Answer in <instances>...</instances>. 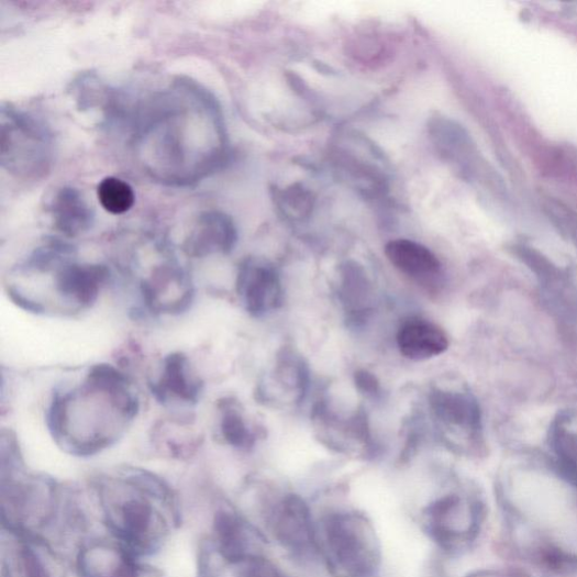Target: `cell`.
Returning <instances> with one entry per match:
<instances>
[{
    "label": "cell",
    "instance_id": "obj_1",
    "mask_svg": "<svg viewBox=\"0 0 577 577\" xmlns=\"http://www.w3.org/2000/svg\"><path fill=\"white\" fill-rule=\"evenodd\" d=\"M97 490L114 541L142 558L157 553L180 522L179 503L153 474L132 470L101 478Z\"/></svg>",
    "mask_w": 577,
    "mask_h": 577
},
{
    "label": "cell",
    "instance_id": "obj_2",
    "mask_svg": "<svg viewBox=\"0 0 577 577\" xmlns=\"http://www.w3.org/2000/svg\"><path fill=\"white\" fill-rule=\"evenodd\" d=\"M12 446L10 441L9 456L3 454L2 461L3 528L40 535L58 512L57 488L46 478L27 475Z\"/></svg>",
    "mask_w": 577,
    "mask_h": 577
},
{
    "label": "cell",
    "instance_id": "obj_3",
    "mask_svg": "<svg viewBox=\"0 0 577 577\" xmlns=\"http://www.w3.org/2000/svg\"><path fill=\"white\" fill-rule=\"evenodd\" d=\"M319 545L334 577H370L378 567L379 547L375 532L362 514L329 515Z\"/></svg>",
    "mask_w": 577,
    "mask_h": 577
},
{
    "label": "cell",
    "instance_id": "obj_4",
    "mask_svg": "<svg viewBox=\"0 0 577 577\" xmlns=\"http://www.w3.org/2000/svg\"><path fill=\"white\" fill-rule=\"evenodd\" d=\"M53 137L48 127L34 116L3 109L2 165L23 180H37L53 162Z\"/></svg>",
    "mask_w": 577,
    "mask_h": 577
},
{
    "label": "cell",
    "instance_id": "obj_5",
    "mask_svg": "<svg viewBox=\"0 0 577 577\" xmlns=\"http://www.w3.org/2000/svg\"><path fill=\"white\" fill-rule=\"evenodd\" d=\"M4 577H66L60 556L40 535L3 528Z\"/></svg>",
    "mask_w": 577,
    "mask_h": 577
},
{
    "label": "cell",
    "instance_id": "obj_6",
    "mask_svg": "<svg viewBox=\"0 0 577 577\" xmlns=\"http://www.w3.org/2000/svg\"><path fill=\"white\" fill-rule=\"evenodd\" d=\"M429 526L435 541L445 547L475 540L482 519V508L457 495L443 497L426 510Z\"/></svg>",
    "mask_w": 577,
    "mask_h": 577
},
{
    "label": "cell",
    "instance_id": "obj_7",
    "mask_svg": "<svg viewBox=\"0 0 577 577\" xmlns=\"http://www.w3.org/2000/svg\"><path fill=\"white\" fill-rule=\"evenodd\" d=\"M79 577H162L155 567L116 542H93L77 556Z\"/></svg>",
    "mask_w": 577,
    "mask_h": 577
},
{
    "label": "cell",
    "instance_id": "obj_8",
    "mask_svg": "<svg viewBox=\"0 0 577 577\" xmlns=\"http://www.w3.org/2000/svg\"><path fill=\"white\" fill-rule=\"evenodd\" d=\"M237 292L253 318L259 319L278 309L282 302V287L274 265L258 258H247L240 266Z\"/></svg>",
    "mask_w": 577,
    "mask_h": 577
},
{
    "label": "cell",
    "instance_id": "obj_9",
    "mask_svg": "<svg viewBox=\"0 0 577 577\" xmlns=\"http://www.w3.org/2000/svg\"><path fill=\"white\" fill-rule=\"evenodd\" d=\"M275 537L286 548L307 553L318 548V534L306 502L297 496H287L277 503L271 514Z\"/></svg>",
    "mask_w": 577,
    "mask_h": 577
},
{
    "label": "cell",
    "instance_id": "obj_10",
    "mask_svg": "<svg viewBox=\"0 0 577 577\" xmlns=\"http://www.w3.org/2000/svg\"><path fill=\"white\" fill-rule=\"evenodd\" d=\"M260 536L244 518L231 509H220L213 520L209 542L229 562L240 563L259 556Z\"/></svg>",
    "mask_w": 577,
    "mask_h": 577
},
{
    "label": "cell",
    "instance_id": "obj_11",
    "mask_svg": "<svg viewBox=\"0 0 577 577\" xmlns=\"http://www.w3.org/2000/svg\"><path fill=\"white\" fill-rule=\"evenodd\" d=\"M237 243V230L233 219L224 212L202 213L185 243V251L193 257L221 253L230 254Z\"/></svg>",
    "mask_w": 577,
    "mask_h": 577
},
{
    "label": "cell",
    "instance_id": "obj_12",
    "mask_svg": "<svg viewBox=\"0 0 577 577\" xmlns=\"http://www.w3.org/2000/svg\"><path fill=\"white\" fill-rule=\"evenodd\" d=\"M109 278V270L99 264H65L58 273V292L66 299L90 307Z\"/></svg>",
    "mask_w": 577,
    "mask_h": 577
},
{
    "label": "cell",
    "instance_id": "obj_13",
    "mask_svg": "<svg viewBox=\"0 0 577 577\" xmlns=\"http://www.w3.org/2000/svg\"><path fill=\"white\" fill-rule=\"evenodd\" d=\"M397 345L406 358L423 362L445 353L450 347V340L445 331L434 323L415 319L399 329Z\"/></svg>",
    "mask_w": 577,
    "mask_h": 577
},
{
    "label": "cell",
    "instance_id": "obj_14",
    "mask_svg": "<svg viewBox=\"0 0 577 577\" xmlns=\"http://www.w3.org/2000/svg\"><path fill=\"white\" fill-rule=\"evenodd\" d=\"M49 211L56 230L67 237L84 234L95 223L92 208L74 188L58 190L51 202Z\"/></svg>",
    "mask_w": 577,
    "mask_h": 577
},
{
    "label": "cell",
    "instance_id": "obj_15",
    "mask_svg": "<svg viewBox=\"0 0 577 577\" xmlns=\"http://www.w3.org/2000/svg\"><path fill=\"white\" fill-rule=\"evenodd\" d=\"M202 384L191 375L189 360L182 353H173L165 359L163 375L154 385L153 393L158 401L166 402L168 396L196 404Z\"/></svg>",
    "mask_w": 577,
    "mask_h": 577
},
{
    "label": "cell",
    "instance_id": "obj_16",
    "mask_svg": "<svg viewBox=\"0 0 577 577\" xmlns=\"http://www.w3.org/2000/svg\"><path fill=\"white\" fill-rule=\"evenodd\" d=\"M385 254L396 269L414 278L435 276L441 269L439 258L413 241H391L386 245Z\"/></svg>",
    "mask_w": 577,
    "mask_h": 577
},
{
    "label": "cell",
    "instance_id": "obj_17",
    "mask_svg": "<svg viewBox=\"0 0 577 577\" xmlns=\"http://www.w3.org/2000/svg\"><path fill=\"white\" fill-rule=\"evenodd\" d=\"M430 399L435 418L446 426L464 430L478 428L479 410L471 397L461 392L435 390Z\"/></svg>",
    "mask_w": 577,
    "mask_h": 577
},
{
    "label": "cell",
    "instance_id": "obj_18",
    "mask_svg": "<svg viewBox=\"0 0 577 577\" xmlns=\"http://www.w3.org/2000/svg\"><path fill=\"white\" fill-rule=\"evenodd\" d=\"M98 197L101 206L112 214L127 212L136 201L132 187L118 177H106L99 185Z\"/></svg>",
    "mask_w": 577,
    "mask_h": 577
},
{
    "label": "cell",
    "instance_id": "obj_19",
    "mask_svg": "<svg viewBox=\"0 0 577 577\" xmlns=\"http://www.w3.org/2000/svg\"><path fill=\"white\" fill-rule=\"evenodd\" d=\"M221 413V432L231 446L238 450H248L254 445L255 437L246 425L241 411L233 402H223L220 404Z\"/></svg>",
    "mask_w": 577,
    "mask_h": 577
},
{
    "label": "cell",
    "instance_id": "obj_20",
    "mask_svg": "<svg viewBox=\"0 0 577 577\" xmlns=\"http://www.w3.org/2000/svg\"><path fill=\"white\" fill-rule=\"evenodd\" d=\"M73 252V247L68 244L60 241H51L32 254L26 266L29 269L46 271L53 268V265L67 259Z\"/></svg>",
    "mask_w": 577,
    "mask_h": 577
},
{
    "label": "cell",
    "instance_id": "obj_21",
    "mask_svg": "<svg viewBox=\"0 0 577 577\" xmlns=\"http://www.w3.org/2000/svg\"><path fill=\"white\" fill-rule=\"evenodd\" d=\"M545 210L561 232L569 235L577 243V212L556 200H550Z\"/></svg>",
    "mask_w": 577,
    "mask_h": 577
},
{
    "label": "cell",
    "instance_id": "obj_22",
    "mask_svg": "<svg viewBox=\"0 0 577 577\" xmlns=\"http://www.w3.org/2000/svg\"><path fill=\"white\" fill-rule=\"evenodd\" d=\"M539 559L547 569L558 574H570L577 570V557L555 547L542 548Z\"/></svg>",
    "mask_w": 577,
    "mask_h": 577
},
{
    "label": "cell",
    "instance_id": "obj_23",
    "mask_svg": "<svg viewBox=\"0 0 577 577\" xmlns=\"http://www.w3.org/2000/svg\"><path fill=\"white\" fill-rule=\"evenodd\" d=\"M354 380L355 385L364 392L375 395L379 391V381L369 371L360 370L355 373Z\"/></svg>",
    "mask_w": 577,
    "mask_h": 577
},
{
    "label": "cell",
    "instance_id": "obj_24",
    "mask_svg": "<svg viewBox=\"0 0 577 577\" xmlns=\"http://www.w3.org/2000/svg\"><path fill=\"white\" fill-rule=\"evenodd\" d=\"M468 577H524V576L518 573H506L501 570H479V572L473 573Z\"/></svg>",
    "mask_w": 577,
    "mask_h": 577
}]
</instances>
